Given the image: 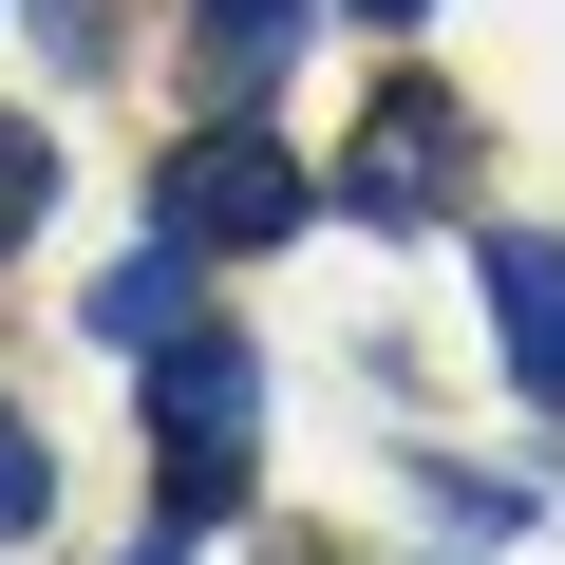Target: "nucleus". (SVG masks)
<instances>
[{"mask_svg": "<svg viewBox=\"0 0 565 565\" xmlns=\"http://www.w3.org/2000/svg\"><path fill=\"white\" fill-rule=\"evenodd\" d=\"M151 226L170 245H207V264H245V245H282V226H302V151H282V132H189L170 170H151Z\"/></svg>", "mask_w": 565, "mask_h": 565, "instance_id": "nucleus-2", "label": "nucleus"}, {"mask_svg": "<svg viewBox=\"0 0 565 565\" xmlns=\"http://www.w3.org/2000/svg\"><path fill=\"white\" fill-rule=\"evenodd\" d=\"M340 20H377V39H415V20H434V0H340Z\"/></svg>", "mask_w": 565, "mask_h": 565, "instance_id": "nucleus-9", "label": "nucleus"}, {"mask_svg": "<svg viewBox=\"0 0 565 565\" xmlns=\"http://www.w3.org/2000/svg\"><path fill=\"white\" fill-rule=\"evenodd\" d=\"M39 509H57V452H39V434H20V415H0V546H20V527H39Z\"/></svg>", "mask_w": 565, "mask_h": 565, "instance_id": "nucleus-8", "label": "nucleus"}, {"mask_svg": "<svg viewBox=\"0 0 565 565\" xmlns=\"http://www.w3.org/2000/svg\"><path fill=\"white\" fill-rule=\"evenodd\" d=\"M189 264H207V245H170V226H151V245H114V282H95V302H76V321H95L114 359H151L170 321H207V302H189Z\"/></svg>", "mask_w": 565, "mask_h": 565, "instance_id": "nucleus-5", "label": "nucleus"}, {"mask_svg": "<svg viewBox=\"0 0 565 565\" xmlns=\"http://www.w3.org/2000/svg\"><path fill=\"white\" fill-rule=\"evenodd\" d=\"M490 359H509V396L565 415V245H546V226L490 245Z\"/></svg>", "mask_w": 565, "mask_h": 565, "instance_id": "nucleus-4", "label": "nucleus"}, {"mask_svg": "<svg viewBox=\"0 0 565 565\" xmlns=\"http://www.w3.org/2000/svg\"><path fill=\"white\" fill-rule=\"evenodd\" d=\"M302 20H321V0H207V20H189V57L245 95V76H282V57H302Z\"/></svg>", "mask_w": 565, "mask_h": 565, "instance_id": "nucleus-6", "label": "nucleus"}, {"mask_svg": "<svg viewBox=\"0 0 565 565\" xmlns=\"http://www.w3.org/2000/svg\"><path fill=\"white\" fill-rule=\"evenodd\" d=\"M39 207H57V132H39V114H0V245H20Z\"/></svg>", "mask_w": 565, "mask_h": 565, "instance_id": "nucleus-7", "label": "nucleus"}, {"mask_svg": "<svg viewBox=\"0 0 565 565\" xmlns=\"http://www.w3.org/2000/svg\"><path fill=\"white\" fill-rule=\"evenodd\" d=\"M132 377H151V434H170V527H207V509L245 490V434H264V359H245L226 321H170Z\"/></svg>", "mask_w": 565, "mask_h": 565, "instance_id": "nucleus-1", "label": "nucleus"}, {"mask_svg": "<svg viewBox=\"0 0 565 565\" xmlns=\"http://www.w3.org/2000/svg\"><path fill=\"white\" fill-rule=\"evenodd\" d=\"M452 170H471V114H452V95H377L340 189H359L377 226H434V207H452Z\"/></svg>", "mask_w": 565, "mask_h": 565, "instance_id": "nucleus-3", "label": "nucleus"}]
</instances>
